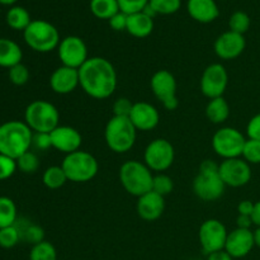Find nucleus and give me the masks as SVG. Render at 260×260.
I'll return each instance as SVG.
<instances>
[{"instance_id":"nucleus-1","label":"nucleus","mask_w":260,"mask_h":260,"mask_svg":"<svg viewBox=\"0 0 260 260\" xmlns=\"http://www.w3.org/2000/svg\"><path fill=\"white\" fill-rule=\"evenodd\" d=\"M80 88L94 99H107L116 91L118 76L113 63L101 56L89 57L79 69Z\"/></svg>"},{"instance_id":"nucleus-2","label":"nucleus","mask_w":260,"mask_h":260,"mask_svg":"<svg viewBox=\"0 0 260 260\" xmlns=\"http://www.w3.org/2000/svg\"><path fill=\"white\" fill-rule=\"evenodd\" d=\"M33 131L24 121H8L0 126V154L17 160L32 147Z\"/></svg>"},{"instance_id":"nucleus-3","label":"nucleus","mask_w":260,"mask_h":260,"mask_svg":"<svg viewBox=\"0 0 260 260\" xmlns=\"http://www.w3.org/2000/svg\"><path fill=\"white\" fill-rule=\"evenodd\" d=\"M218 165L210 159L201 162L198 174L193 180V192L201 201L213 202L225 193L226 185L220 177Z\"/></svg>"},{"instance_id":"nucleus-4","label":"nucleus","mask_w":260,"mask_h":260,"mask_svg":"<svg viewBox=\"0 0 260 260\" xmlns=\"http://www.w3.org/2000/svg\"><path fill=\"white\" fill-rule=\"evenodd\" d=\"M154 174L145 162L128 160L119 168V182L128 194L141 197L152 190Z\"/></svg>"},{"instance_id":"nucleus-5","label":"nucleus","mask_w":260,"mask_h":260,"mask_svg":"<svg viewBox=\"0 0 260 260\" xmlns=\"http://www.w3.org/2000/svg\"><path fill=\"white\" fill-rule=\"evenodd\" d=\"M137 129L129 117L113 116L106 124L104 140L109 149L116 154L128 152L135 146Z\"/></svg>"},{"instance_id":"nucleus-6","label":"nucleus","mask_w":260,"mask_h":260,"mask_svg":"<svg viewBox=\"0 0 260 260\" xmlns=\"http://www.w3.org/2000/svg\"><path fill=\"white\" fill-rule=\"evenodd\" d=\"M24 122L33 134H50L60 126V112L50 102L38 99L27 106Z\"/></svg>"},{"instance_id":"nucleus-7","label":"nucleus","mask_w":260,"mask_h":260,"mask_svg":"<svg viewBox=\"0 0 260 260\" xmlns=\"http://www.w3.org/2000/svg\"><path fill=\"white\" fill-rule=\"evenodd\" d=\"M25 45L40 53H48L57 50L61 42L60 32L52 23L43 19H36L23 32Z\"/></svg>"},{"instance_id":"nucleus-8","label":"nucleus","mask_w":260,"mask_h":260,"mask_svg":"<svg viewBox=\"0 0 260 260\" xmlns=\"http://www.w3.org/2000/svg\"><path fill=\"white\" fill-rule=\"evenodd\" d=\"M61 167L69 182L73 183L90 182L99 172V162L95 156L83 150H78V151L66 155Z\"/></svg>"},{"instance_id":"nucleus-9","label":"nucleus","mask_w":260,"mask_h":260,"mask_svg":"<svg viewBox=\"0 0 260 260\" xmlns=\"http://www.w3.org/2000/svg\"><path fill=\"white\" fill-rule=\"evenodd\" d=\"M246 139L234 127H222L212 137V149L223 160L241 157Z\"/></svg>"},{"instance_id":"nucleus-10","label":"nucleus","mask_w":260,"mask_h":260,"mask_svg":"<svg viewBox=\"0 0 260 260\" xmlns=\"http://www.w3.org/2000/svg\"><path fill=\"white\" fill-rule=\"evenodd\" d=\"M175 159L174 146L167 139H155L146 146L144 161L151 172L162 173L169 169Z\"/></svg>"},{"instance_id":"nucleus-11","label":"nucleus","mask_w":260,"mask_h":260,"mask_svg":"<svg viewBox=\"0 0 260 260\" xmlns=\"http://www.w3.org/2000/svg\"><path fill=\"white\" fill-rule=\"evenodd\" d=\"M150 86L157 101L161 102L168 111H175L178 108L179 101L177 96V80L169 70H157L152 75Z\"/></svg>"},{"instance_id":"nucleus-12","label":"nucleus","mask_w":260,"mask_h":260,"mask_svg":"<svg viewBox=\"0 0 260 260\" xmlns=\"http://www.w3.org/2000/svg\"><path fill=\"white\" fill-rule=\"evenodd\" d=\"M229 231L226 226L217 218L206 220L198 231L201 248L206 255L225 249Z\"/></svg>"},{"instance_id":"nucleus-13","label":"nucleus","mask_w":260,"mask_h":260,"mask_svg":"<svg viewBox=\"0 0 260 260\" xmlns=\"http://www.w3.org/2000/svg\"><path fill=\"white\" fill-rule=\"evenodd\" d=\"M229 84V74L222 63H211L201 76V91L208 99H215L223 96Z\"/></svg>"},{"instance_id":"nucleus-14","label":"nucleus","mask_w":260,"mask_h":260,"mask_svg":"<svg viewBox=\"0 0 260 260\" xmlns=\"http://www.w3.org/2000/svg\"><path fill=\"white\" fill-rule=\"evenodd\" d=\"M218 173L226 187L240 188L251 180V167L243 157L222 160L218 165Z\"/></svg>"},{"instance_id":"nucleus-15","label":"nucleus","mask_w":260,"mask_h":260,"mask_svg":"<svg viewBox=\"0 0 260 260\" xmlns=\"http://www.w3.org/2000/svg\"><path fill=\"white\" fill-rule=\"evenodd\" d=\"M57 55L63 66L80 69L88 61V46L83 38L78 36H68L62 38L57 47Z\"/></svg>"},{"instance_id":"nucleus-16","label":"nucleus","mask_w":260,"mask_h":260,"mask_svg":"<svg viewBox=\"0 0 260 260\" xmlns=\"http://www.w3.org/2000/svg\"><path fill=\"white\" fill-rule=\"evenodd\" d=\"M246 47V40L244 35L228 30L223 32L215 41V52L221 60H235L241 53L244 52Z\"/></svg>"},{"instance_id":"nucleus-17","label":"nucleus","mask_w":260,"mask_h":260,"mask_svg":"<svg viewBox=\"0 0 260 260\" xmlns=\"http://www.w3.org/2000/svg\"><path fill=\"white\" fill-rule=\"evenodd\" d=\"M255 246L254 241V233L250 229L236 228L230 231L226 239L225 250L233 256L234 259L245 258L251 253Z\"/></svg>"},{"instance_id":"nucleus-18","label":"nucleus","mask_w":260,"mask_h":260,"mask_svg":"<svg viewBox=\"0 0 260 260\" xmlns=\"http://www.w3.org/2000/svg\"><path fill=\"white\" fill-rule=\"evenodd\" d=\"M52 147L62 154L69 155L80 150L83 137L80 132L70 126H57L52 132H50Z\"/></svg>"},{"instance_id":"nucleus-19","label":"nucleus","mask_w":260,"mask_h":260,"mask_svg":"<svg viewBox=\"0 0 260 260\" xmlns=\"http://www.w3.org/2000/svg\"><path fill=\"white\" fill-rule=\"evenodd\" d=\"M129 119L137 131H151L159 124L160 113L155 106L147 102H137L132 107Z\"/></svg>"},{"instance_id":"nucleus-20","label":"nucleus","mask_w":260,"mask_h":260,"mask_svg":"<svg viewBox=\"0 0 260 260\" xmlns=\"http://www.w3.org/2000/svg\"><path fill=\"white\" fill-rule=\"evenodd\" d=\"M80 85L78 69L69 68V66L61 65L60 68L55 69L50 76V86L53 93L66 95L75 90Z\"/></svg>"},{"instance_id":"nucleus-21","label":"nucleus","mask_w":260,"mask_h":260,"mask_svg":"<svg viewBox=\"0 0 260 260\" xmlns=\"http://www.w3.org/2000/svg\"><path fill=\"white\" fill-rule=\"evenodd\" d=\"M165 197L155 192H149L137 198L136 211L137 215L147 222L156 221L161 217L165 210Z\"/></svg>"},{"instance_id":"nucleus-22","label":"nucleus","mask_w":260,"mask_h":260,"mask_svg":"<svg viewBox=\"0 0 260 260\" xmlns=\"http://www.w3.org/2000/svg\"><path fill=\"white\" fill-rule=\"evenodd\" d=\"M187 12L192 19L203 24L213 22L220 15V9L215 0H188Z\"/></svg>"},{"instance_id":"nucleus-23","label":"nucleus","mask_w":260,"mask_h":260,"mask_svg":"<svg viewBox=\"0 0 260 260\" xmlns=\"http://www.w3.org/2000/svg\"><path fill=\"white\" fill-rule=\"evenodd\" d=\"M23 60V51L15 41L0 38V68L9 70Z\"/></svg>"},{"instance_id":"nucleus-24","label":"nucleus","mask_w":260,"mask_h":260,"mask_svg":"<svg viewBox=\"0 0 260 260\" xmlns=\"http://www.w3.org/2000/svg\"><path fill=\"white\" fill-rule=\"evenodd\" d=\"M126 30L136 38L147 37L154 30V18L149 17L144 12L128 15Z\"/></svg>"},{"instance_id":"nucleus-25","label":"nucleus","mask_w":260,"mask_h":260,"mask_svg":"<svg viewBox=\"0 0 260 260\" xmlns=\"http://www.w3.org/2000/svg\"><path fill=\"white\" fill-rule=\"evenodd\" d=\"M206 117L215 124H222L230 117V106L223 96L210 99L206 107Z\"/></svg>"},{"instance_id":"nucleus-26","label":"nucleus","mask_w":260,"mask_h":260,"mask_svg":"<svg viewBox=\"0 0 260 260\" xmlns=\"http://www.w3.org/2000/svg\"><path fill=\"white\" fill-rule=\"evenodd\" d=\"M5 22L8 27L14 30H22L24 32L25 28L30 24V14L25 8L19 7V5H13L9 8L5 15Z\"/></svg>"},{"instance_id":"nucleus-27","label":"nucleus","mask_w":260,"mask_h":260,"mask_svg":"<svg viewBox=\"0 0 260 260\" xmlns=\"http://www.w3.org/2000/svg\"><path fill=\"white\" fill-rule=\"evenodd\" d=\"M90 12L98 19L109 20L113 15L121 12L117 0H90Z\"/></svg>"},{"instance_id":"nucleus-28","label":"nucleus","mask_w":260,"mask_h":260,"mask_svg":"<svg viewBox=\"0 0 260 260\" xmlns=\"http://www.w3.org/2000/svg\"><path fill=\"white\" fill-rule=\"evenodd\" d=\"M18 220V210L14 201L0 196V229L13 226Z\"/></svg>"},{"instance_id":"nucleus-29","label":"nucleus","mask_w":260,"mask_h":260,"mask_svg":"<svg viewBox=\"0 0 260 260\" xmlns=\"http://www.w3.org/2000/svg\"><path fill=\"white\" fill-rule=\"evenodd\" d=\"M42 182L46 188L55 190L62 188L66 184V182H69V179L61 165L60 167L58 165H52V167L47 168L43 172Z\"/></svg>"},{"instance_id":"nucleus-30","label":"nucleus","mask_w":260,"mask_h":260,"mask_svg":"<svg viewBox=\"0 0 260 260\" xmlns=\"http://www.w3.org/2000/svg\"><path fill=\"white\" fill-rule=\"evenodd\" d=\"M19 221V225L17 222L14 223L18 228L20 233V238L22 240L27 241V243L36 245L38 243H42L45 240V230L41 228L40 225H36V223H30L29 221H24V223H22V220Z\"/></svg>"},{"instance_id":"nucleus-31","label":"nucleus","mask_w":260,"mask_h":260,"mask_svg":"<svg viewBox=\"0 0 260 260\" xmlns=\"http://www.w3.org/2000/svg\"><path fill=\"white\" fill-rule=\"evenodd\" d=\"M29 260H57V250L52 243L43 240L32 246Z\"/></svg>"},{"instance_id":"nucleus-32","label":"nucleus","mask_w":260,"mask_h":260,"mask_svg":"<svg viewBox=\"0 0 260 260\" xmlns=\"http://www.w3.org/2000/svg\"><path fill=\"white\" fill-rule=\"evenodd\" d=\"M250 17L243 10H238V12L233 13L229 19V30H233L239 35H245L250 28Z\"/></svg>"},{"instance_id":"nucleus-33","label":"nucleus","mask_w":260,"mask_h":260,"mask_svg":"<svg viewBox=\"0 0 260 260\" xmlns=\"http://www.w3.org/2000/svg\"><path fill=\"white\" fill-rule=\"evenodd\" d=\"M18 170L24 174H35L40 169V159L33 151H27L17 159Z\"/></svg>"},{"instance_id":"nucleus-34","label":"nucleus","mask_w":260,"mask_h":260,"mask_svg":"<svg viewBox=\"0 0 260 260\" xmlns=\"http://www.w3.org/2000/svg\"><path fill=\"white\" fill-rule=\"evenodd\" d=\"M149 5L156 15H170L180 9L182 0H150Z\"/></svg>"},{"instance_id":"nucleus-35","label":"nucleus","mask_w":260,"mask_h":260,"mask_svg":"<svg viewBox=\"0 0 260 260\" xmlns=\"http://www.w3.org/2000/svg\"><path fill=\"white\" fill-rule=\"evenodd\" d=\"M8 78L9 81L15 86H23L29 81L30 73L29 69L24 65V63H18V65L13 66L8 70Z\"/></svg>"},{"instance_id":"nucleus-36","label":"nucleus","mask_w":260,"mask_h":260,"mask_svg":"<svg viewBox=\"0 0 260 260\" xmlns=\"http://www.w3.org/2000/svg\"><path fill=\"white\" fill-rule=\"evenodd\" d=\"M20 240H22L20 233L15 225L0 229V248L12 249L17 246Z\"/></svg>"},{"instance_id":"nucleus-37","label":"nucleus","mask_w":260,"mask_h":260,"mask_svg":"<svg viewBox=\"0 0 260 260\" xmlns=\"http://www.w3.org/2000/svg\"><path fill=\"white\" fill-rule=\"evenodd\" d=\"M174 189V182L169 175L164 174V173H157L154 175V180H152V192L157 193V194L165 196L170 194Z\"/></svg>"},{"instance_id":"nucleus-38","label":"nucleus","mask_w":260,"mask_h":260,"mask_svg":"<svg viewBox=\"0 0 260 260\" xmlns=\"http://www.w3.org/2000/svg\"><path fill=\"white\" fill-rule=\"evenodd\" d=\"M241 157L250 165L260 164V141L250 139L246 140Z\"/></svg>"},{"instance_id":"nucleus-39","label":"nucleus","mask_w":260,"mask_h":260,"mask_svg":"<svg viewBox=\"0 0 260 260\" xmlns=\"http://www.w3.org/2000/svg\"><path fill=\"white\" fill-rule=\"evenodd\" d=\"M17 170V160L0 154V182L12 178Z\"/></svg>"},{"instance_id":"nucleus-40","label":"nucleus","mask_w":260,"mask_h":260,"mask_svg":"<svg viewBox=\"0 0 260 260\" xmlns=\"http://www.w3.org/2000/svg\"><path fill=\"white\" fill-rule=\"evenodd\" d=\"M119 5V10L124 14L131 15L135 13H140L146 8L150 0H117Z\"/></svg>"},{"instance_id":"nucleus-41","label":"nucleus","mask_w":260,"mask_h":260,"mask_svg":"<svg viewBox=\"0 0 260 260\" xmlns=\"http://www.w3.org/2000/svg\"><path fill=\"white\" fill-rule=\"evenodd\" d=\"M134 103L128 98H118L113 103V116L117 117H129Z\"/></svg>"},{"instance_id":"nucleus-42","label":"nucleus","mask_w":260,"mask_h":260,"mask_svg":"<svg viewBox=\"0 0 260 260\" xmlns=\"http://www.w3.org/2000/svg\"><path fill=\"white\" fill-rule=\"evenodd\" d=\"M246 135H248V139L258 140V141H260V113L251 117L250 121L248 122V126H246Z\"/></svg>"},{"instance_id":"nucleus-43","label":"nucleus","mask_w":260,"mask_h":260,"mask_svg":"<svg viewBox=\"0 0 260 260\" xmlns=\"http://www.w3.org/2000/svg\"><path fill=\"white\" fill-rule=\"evenodd\" d=\"M32 146L37 150H43V151L52 147L50 134H33Z\"/></svg>"},{"instance_id":"nucleus-44","label":"nucleus","mask_w":260,"mask_h":260,"mask_svg":"<svg viewBox=\"0 0 260 260\" xmlns=\"http://www.w3.org/2000/svg\"><path fill=\"white\" fill-rule=\"evenodd\" d=\"M127 20H128V15L124 14L123 12H118L108 22L112 29L117 30V32H121V30L127 29Z\"/></svg>"},{"instance_id":"nucleus-45","label":"nucleus","mask_w":260,"mask_h":260,"mask_svg":"<svg viewBox=\"0 0 260 260\" xmlns=\"http://www.w3.org/2000/svg\"><path fill=\"white\" fill-rule=\"evenodd\" d=\"M254 206H255V203L251 202V201H249V200L241 201L238 206L239 215L251 216V213H253V211H254Z\"/></svg>"},{"instance_id":"nucleus-46","label":"nucleus","mask_w":260,"mask_h":260,"mask_svg":"<svg viewBox=\"0 0 260 260\" xmlns=\"http://www.w3.org/2000/svg\"><path fill=\"white\" fill-rule=\"evenodd\" d=\"M207 260H234V258L223 249V250H218L215 251V253L208 254Z\"/></svg>"},{"instance_id":"nucleus-47","label":"nucleus","mask_w":260,"mask_h":260,"mask_svg":"<svg viewBox=\"0 0 260 260\" xmlns=\"http://www.w3.org/2000/svg\"><path fill=\"white\" fill-rule=\"evenodd\" d=\"M236 223H238V228L240 229H250L251 225H254L253 220H251V216H244V215L238 216Z\"/></svg>"},{"instance_id":"nucleus-48","label":"nucleus","mask_w":260,"mask_h":260,"mask_svg":"<svg viewBox=\"0 0 260 260\" xmlns=\"http://www.w3.org/2000/svg\"><path fill=\"white\" fill-rule=\"evenodd\" d=\"M251 220H253L254 225H256L259 228L260 226V201L255 202L254 211H253V213H251Z\"/></svg>"},{"instance_id":"nucleus-49","label":"nucleus","mask_w":260,"mask_h":260,"mask_svg":"<svg viewBox=\"0 0 260 260\" xmlns=\"http://www.w3.org/2000/svg\"><path fill=\"white\" fill-rule=\"evenodd\" d=\"M253 233H254V241H255V246L260 248V226L259 228H256V230L253 231Z\"/></svg>"},{"instance_id":"nucleus-50","label":"nucleus","mask_w":260,"mask_h":260,"mask_svg":"<svg viewBox=\"0 0 260 260\" xmlns=\"http://www.w3.org/2000/svg\"><path fill=\"white\" fill-rule=\"evenodd\" d=\"M17 2L18 0H0V4L8 5V7H13V5H14Z\"/></svg>"},{"instance_id":"nucleus-51","label":"nucleus","mask_w":260,"mask_h":260,"mask_svg":"<svg viewBox=\"0 0 260 260\" xmlns=\"http://www.w3.org/2000/svg\"><path fill=\"white\" fill-rule=\"evenodd\" d=\"M194 260H201V259H194Z\"/></svg>"}]
</instances>
